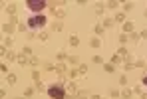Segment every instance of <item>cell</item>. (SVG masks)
Instances as JSON below:
<instances>
[{
  "label": "cell",
  "instance_id": "cell-1",
  "mask_svg": "<svg viewBox=\"0 0 147 99\" xmlns=\"http://www.w3.org/2000/svg\"><path fill=\"white\" fill-rule=\"evenodd\" d=\"M48 93H50L52 99H64V95H66V91H64L62 85H52V87L48 89Z\"/></svg>",
  "mask_w": 147,
  "mask_h": 99
},
{
  "label": "cell",
  "instance_id": "cell-2",
  "mask_svg": "<svg viewBox=\"0 0 147 99\" xmlns=\"http://www.w3.org/2000/svg\"><path fill=\"white\" fill-rule=\"evenodd\" d=\"M44 24H46V18H44V16H32V18L28 20V26H30V28H42Z\"/></svg>",
  "mask_w": 147,
  "mask_h": 99
},
{
  "label": "cell",
  "instance_id": "cell-3",
  "mask_svg": "<svg viewBox=\"0 0 147 99\" xmlns=\"http://www.w3.org/2000/svg\"><path fill=\"white\" fill-rule=\"evenodd\" d=\"M44 6H46V2H44V0H28V8H30V10H34V12H40Z\"/></svg>",
  "mask_w": 147,
  "mask_h": 99
},
{
  "label": "cell",
  "instance_id": "cell-4",
  "mask_svg": "<svg viewBox=\"0 0 147 99\" xmlns=\"http://www.w3.org/2000/svg\"><path fill=\"white\" fill-rule=\"evenodd\" d=\"M143 83H145V85H147V75H143Z\"/></svg>",
  "mask_w": 147,
  "mask_h": 99
}]
</instances>
